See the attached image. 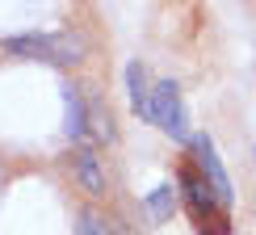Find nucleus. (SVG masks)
<instances>
[{
    "label": "nucleus",
    "instance_id": "20e7f679",
    "mask_svg": "<svg viewBox=\"0 0 256 235\" xmlns=\"http://www.w3.org/2000/svg\"><path fill=\"white\" fill-rule=\"evenodd\" d=\"M194 156L202 164V176H206L210 189H214V198L222 202V206H231V180H227V172H222V164H218V152H214V143H210V134L194 138Z\"/></svg>",
    "mask_w": 256,
    "mask_h": 235
},
{
    "label": "nucleus",
    "instance_id": "7ed1b4c3",
    "mask_svg": "<svg viewBox=\"0 0 256 235\" xmlns=\"http://www.w3.org/2000/svg\"><path fill=\"white\" fill-rule=\"evenodd\" d=\"M152 114H156V126H164L172 138H185L189 134V118H185V101H180V88L172 80H160L156 92H152Z\"/></svg>",
    "mask_w": 256,
    "mask_h": 235
},
{
    "label": "nucleus",
    "instance_id": "423d86ee",
    "mask_svg": "<svg viewBox=\"0 0 256 235\" xmlns=\"http://www.w3.org/2000/svg\"><path fill=\"white\" fill-rule=\"evenodd\" d=\"M76 176H80V185L88 189L92 198H101V194H105L101 156H97V147H92V143H80V152H76Z\"/></svg>",
    "mask_w": 256,
    "mask_h": 235
},
{
    "label": "nucleus",
    "instance_id": "9d476101",
    "mask_svg": "<svg viewBox=\"0 0 256 235\" xmlns=\"http://www.w3.org/2000/svg\"><path fill=\"white\" fill-rule=\"evenodd\" d=\"M80 235H118L114 218H105L101 210H84L80 214Z\"/></svg>",
    "mask_w": 256,
    "mask_h": 235
},
{
    "label": "nucleus",
    "instance_id": "0eeeda50",
    "mask_svg": "<svg viewBox=\"0 0 256 235\" xmlns=\"http://www.w3.org/2000/svg\"><path fill=\"white\" fill-rule=\"evenodd\" d=\"M63 105H68V134L76 143H88V114H84V92L63 88Z\"/></svg>",
    "mask_w": 256,
    "mask_h": 235
},
{
    "label": "nucleus",
    "instance_id": "1a4fd4ad",
    "mask_svg": "<svg viewBox=\"0 0 256 235\" xmlns=\"http://www.w3.org/2000/svg\"><path fill=\"white\" fill-rule=\"evenodd\" d=\"M172 210H176V189H172V185H160L156 194L147 198V214H152L156 222H164Z\"/></svg>",
    "mask_w": 256,
    "mask_h": 235
},
{
    "label": "nucleus",
    "instance_id": "39448f33",
    "mask_svg": "<svg viewBox=\"0 0 256 235\" xmlns=\"http://www.w3.org/2000/svg\"><path fill=\"white\" fill-rule=\"evenodd\" d=\"M126 88H130V105H134V114L143 118V122H156V114H152V80H147V68L143 63H126Z\"/></svg>",
    "mask_w": 256,
    "mask_h": 235
},
{
    "label": "nucleus",
    "instance_id": "f03ea898",
    "mask_svg": "<svg viewBox=\"0 0 256 235\" xmlns=\"http://www.w3.org/2000/svg\"><path fill=\"white\" fill-rule=\"evenodd\" d=\"M8 55L21 59H42V63H80L84 59V38L80 34H21L4 42Z\"/></svg>",
    "mask_w": 256,
    "mask_h": 235
},
{
    "label": "nucleus",
    "instance_id": "6e6552de",
    "mask_svg": "<svg viewBox=\"0 0 256 235\" xmlns=\"http://www.w3.org/2000/svg\"><path fill=\"white\" fill-rule=\"evenodd\" d=\"M84 114H88V134H92V138H114L110 110H105L97 97H88V101H84Z\"/></svg>",
    "mask_w": 256,
    "mask_h": 235
},
{
    "label": "nucleus",
    "instance_id": "f257e3e1",
    "mask_svg": "<svg viewBox=\"0 0 256 235\" xmlns=\"http://www.w3.org/2000/svg\"><path fill=\"white\" fill-rule=\"evenodd\" d=\"M180 194H185V206H189V214H194L202 235H222L227 231V206L214 198L210 180L202 176L194 164L180 168Z\"/></svg>",
    "mask_w": 256,
    "mask_h": 235
}]
</instances>
